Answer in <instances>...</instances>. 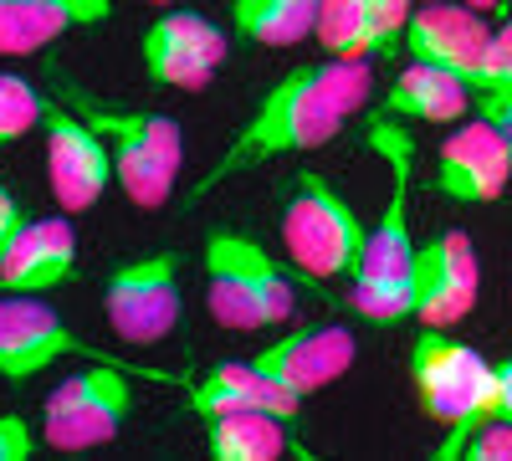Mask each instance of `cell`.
Returning a JSON list of instances; mask_svg holds the SVG:
<instances>
[{
    "mask_svg": "<svg viewBox=\"0 0 512 461\" xmlns=\"http://www.w3.org/2000/svg\"><path fill=\"white\" fill-rule=\"evenodd\" d=\"M251 236L216 226L205 236V292H210V318L231 333H256L267 328L262 298H256V282H251V257H246Z\"/></svg>",
    "mask_w": 512,
    "mask_h": 461,
    "instance_id": "obj_15",
    "label": "cell"
},
{
    "mask_svg": "<svg viewBox=\"0 0 512 461\" xmlns=\"http://www.w3.org/2000/svg\"><path fill=\"white\" fill-rule=\"evenodd\" d=\"M364 0H318V47L323 57H359Z\"/></svg>",
    "mask_w": 512,
    "mask_h": 461,
    "instance_id": "obj_24",
    "label": "cell"
},
{
    "mask_svg": "<svg viewBox=\"0 0 512 461\" xmlns=\"http://www.w3.org/2000/svg\"><path fill=\"white\" fill-rule=\"evenodd\" d=\"M256 369H267L272 380H282L287 390L297 395H318L328 390L333 380H344L349 364H354V333L338 328V323H308L297 333H282V339H272L267 349L251 354Z\"/></svg>",
    "mask_w": 512,
    "mask_h": 461,
    "instance_id": "obj_12",
    "label": "cell"
},
{
    "mask_svg": "<svg viewBox=\"0 0 512 461\" xmlns=\"http://www.w3.org/2000/svg\"><path fill=\"white\" fill-rule=\"evenodd\" d=\"M487 41H492L487 16L472 11L466 0H461V6L425 0V6L410 16L400 47H405L415 62H436V67L456 72L466 88H472V77H477V67H482V57H487Z\"/></svg>",
    "mask_w": 512,
    "mask_h": 461,
    "instance_id": "obj_13",
    "label": "cell"
},
{
    "mask_svg": "<svg viewBox=\"0 0 512 461\" xmlns=\"http://www.w3.org/2000/svg\"><path fill=\"white\" fill-rule=\"evenodd\" d=\"M77 267V236L67 216H41L16 231L0 257V292H52Z\"/></svg>",
    "mask_w": 512,
    "mask_h": 461,
    "instance_id": "obj_17",
    "label": "cell"
},
{
    "mask_svg": "<svg viewBox=\"0 0 512 461\" xmlns=\"http://www.w3.org/2000/svg\"><path fill=\"white\" fill-rule=\"evenodd\" d=\"M205 446L216 461H277L292 446V421L272 410H231L205 421Z\"/></svg>",
    "mask_w": 512,
    "mask_h": 461,
    "instance_id": "obj_19",
    "label": "cell"
},
{
    "mask_svg": "<svg viewBox=\"0 0 512 461\" xmlns=\"http://www.w3.org/2000/svg\"><path fill=\"white\" fill-rule=\"evenodd\" d=\"M36 456V431L26 415H0V461H31Z\"/></svg>",
    "mask_w": 512,
    "mask_h": 461,
    "instance_id": "obj_27",
    "label": "cell"
},
{
    "mask_svg": "<svg viewBox=\"0 0 512 461\" xmlns=\"http://www.w3.org/2000/svg\"><path fill=\"white\" fill-rule=\"evenodd\" d=\"M466 461H512V421L507 415H492L487 426H477V436L461 451Z\"/></svg>",
    "mask_w": 512,
    "mask_h": 461,
    "instance_id": "obj_26",
    "label": "cell"
},
{
    "mask_svg": "<svg viewBox=\"0 0 512 461\" xmlns=\"http://www.w3.org/2000/svg\"><path fill=\"white\" fill-rule=\"evenodd\" d=\"M231 41L221 26H210L195 11H164L149 21L139 57H144V77L154 88H180V93H200L210 88L216 67L226 62Z\"/></svg>",
    "mask_w": 512,
    "mask_h": 461,
    "instance_id": "obj_8",
    "label": "cell"
},
{
    "mask_svg": "<svg viewBox=\"0 0 512 461\" xmlns=\"http://www.w3.org/2000/svg\"><path fill=\"white\" fill-rule=\"evenodd\" d=\"M410 0H364V26H359V57H390L400 41H405V26H410Z\"/></svg>",
    "mask_w": 512,
    "mask_h": 461,
    "instance_id": "obj_22",
    "label": "cell"
},
{
    "mask_svg": "<svg viewBox=\"0 0 512 461\" xmlns=\"http://www.w3.org/2000/svg\"><path fill=\"white\" fill-rule=\"evenodd\" d=\"M477 113H482L487 123H497V129L507 134V144H512V93H502V98H492V103H477Z\"/></svg>",
    "mask_w": 512,
    "mask_h": 461,
    "instance_id": "obj_30",
    "label": "cell"
},
{
    "mask_svg": "<svg viewBox=\"0 0 512 461\" xmlns=\"http://www.w3.org/2000/svg\"><path fill=\"white\" fill-rule=\"evenodd\" d=\"M47 103H52V98H41L21 72H0V149L21 144L36 123H41Z\"/></svg>",
    "mask_w": 512,
    "mask_h": 461,
    "instance_id": "obj_21",
    "label": "cell"
},
{
    "mask_svg": "<svg viewBox=\"0 0 512 461\" xmlns=\"http://www.w3.org/2000/svg\"><path fill=\"white\" fill-rule=\"evenodd\" d=\"M231 31L256 47H297L318 31V6L292 0H231Z\"/></svg>",
    "mask_w": 512,
    "mask_h": 461,
    "instance_id": "obj_20",
    "label": "cell"
},
{
    "mask_svg": "<svg viewBox=\"0 0 512 461\" xmlns=\"http://www.w3.org/2000/svg\"><path fill=\"white\" fill-rule=\"evenodd\" d=\"M364 241H369L364 221L323 175L303 170L292 180L282 205V246L313 282H338V277L354 282L364 262Z\"/></svg>",
    "mask_w": 512,
    "mask_h": 461,
    "instance_id": "obj_4",
    "label": "cell"
},
{
    "mask_svg": "<svg viewBox=\"0 0 512 461\" xmlns=\"http://www.w3.org/2000/svg\"><path fill=\"white\" fill-rule=\"evenodd\" d=\"M410 385L420 410L441 426L436 441V461H451L466 451V441L477 436V426H487L497 415V395H492V364L472 349L451 339V333L420 323L415 344H410Z\"/></svg>",
    "mask_w": 512,
    "mask_h": 461,
    "instance_id": "obj_3",
    "label": "cell"
},
{
    "mask_svg": "<svg viewBox=\"0 0 512 461\" xmlns=\"http://www.w3.org/2000/svg\"><path fill=\"white\" fill-rule=\"evenodd\" d=\"M292 6H318V0H292Z\"/></svg>",
    "mask_w": 512,
    "mask_h": 461,
    "instance_id": "obj_32",
    "label": "cell"
},
{
    "mask_svg": "<svg viewBox=\"0 0 512 461\" xmlns=\"http://www.w3.org/2000/svg\"><path fill=\"white\" fill-rule=\"evenodd\" d=\"M466 6H472V11H482V16H512V0H466Z\"/></svg>",
    "mask_w": 512,
    "mask_h": 461,
    "instance_id": "obj_31",
    "label": "cell"
},
{
    "mask_svg": "<svg viewBox=\"0 0 512 461\" xmlns=\"http://www.w3.org/2000/svg\"><path fill=\"white\" fill-rule=\"evenodd\" d=\"M103 313L108 328L118 333V344L128 349H154L169 333L180 328L185 298H180V251H144V257H128L108 272L103 287Z\"/></svg>",
    "mask_w": 512,
    "mask_h": 461,
    "instance_id": "obj_6",
    "label": "cell"
},
{
    "mask_svg": "<svg viewBox=\"0 0 512 461\" xmlns=\"http://www.w3.org/2000/svg\"><path fill=\"white\" fill-rule=\"evenodd\" d=\"M26 226V216H21V200L0 185V257H6V246L16 241V231Z\"/></svg>",
    "mask_w": 512,
    "mask_h": 461,
    "instance_id": "obj_28",
    "label": "cell"
},
{
    "mask_svg": "<svg viewBox=\"0 0 512 461\" xmlns=\"http://www.w3.org/2000/svg\"><path fill=\"white\" fill-rule=\"evenodd\" d=\"M492 395H497V415L512 421V359L492 364Z\"/></svg>",
    "mask_w": 512,
    "mask_h": 461,
    "instance_id": "obj_29",
    "label": "cell"
},
{
    "mask_svg": "<svg viewBox=\"0 0 512 461\" xmlns=\"http://www.w3.org/2000/svg\"><path fill=\"white\" fill-rule=\"evenodd\" d=\"M369 88H374V77H369L364 57H323V62L292 67L282 82H272L267 98L256 103V113L221 149L216 170L200 175L185 190V211H195L210 190H221L246 164H267L282 154H313V149L333 144L344 134V123L369 103Z\"/></svg>",
    "mask_w": 512,
    "mask_h": 461,
    "instance_id": "obj_1",
    "label": "cell"
},
{
    "mask_svg": "<svg viewBox=\"0 0 512 461\" xmlns=\"http://www.w3.org/2000/svg\"><path fill=\"white\" fill-rule=\"evenodd\" d=\"M369 149L390 164V200L384 216L364 241V262L344 292V303L359 318L395 323L415 318V241H410V170H415V144L405 129H395L390 113H379L369 123Z\"/></svg>",
    "mask_w": 512,
    "mask_h": 461,
    "instance_id": "obj_2",
    "label": "cell"
},
{
    "mask_svg": "<svg viewBox=\"0 0 512 461\" xmlns=\"http://www.w3.org/2000/svg\"><path fill=\"white\" fill-rule=\"evenodd\" d=\"M477 308V251L466 231H441L415 251V318L451 328Z\"/></svg>",
    "mask_w": 512,
    "mask_h": 461,
    "instance_id": "obj_10",
    "label": "cell"
},
{
    "mask_svg": "<svg viewBox=\"0 0 512 461\" xmlns=\"http://www.w3.org/2000/svg\"><path fill=\"white\" fill-rule=\"evenodd\" d=\"M113 16V0H0V57H36Z\"/></svg>",
    "mask_w": 512,
    "mask_h": 461,
    "instance_id": "obj_16",
    "label": "cell"
},
{
    "mask_svg": "<svg viewBox=\"0 0 512 461\" xmlns=\"http://www.w3.org/2000/svg\"><path fill=\"white\" fill-rule=\"evenodd\" d=\"M72 354H88L82 339L62 323V313L41 298H0V374L11 385H26L31 374L52 369L57 359H72Z\"/></svg>",
    "mask_w": 512,
    "mask_h": 461,
    "instance_id": "obj_11",
    "label": "cell"
},
{
    "mask_svg": "<svg viewBox=\"0 0 512 461\" xmlns=\"http://www.w3.org/2000/svg\"><path fill=\"white\" fill-rule=\"evenodd\" d=\"M472 108H477L472 88H466L456 72H446L436 62H415V57H410V67L379 98V113L415 118V123H461Z\"/></svg>",
    "mask_w": 512,
    "mask_h": 461,
    "instance_id": "obj_18",
    "label": "cell"
},
{
    "mask_svg": "<svg viewBox=\"0 0 512 461\" xmlns=\"http://www.w3.org/2000/svg\"><path fill=\"white\" fill-rule=\"evenodd\" d=\"M251 257V282H256V298H262V313H267V328H282L292 313H297V298H292V282L282 272V262L272 257L267 246H246Z\"/></svg>",
    "mask_w": 512,
    "mask_h": 461,
    "instance_id": "obj_23",
    "label": "cell"
},
{
    "mask_svg": "<svg viewBox=\"0 0 512 461\" xmlns=\"http://www.w3.org/2000/svg\"><path fill=\"white\" fill-rule=\"evenodd\" d=\"M185 405H190V415H200V421H216V415H231V410H272V415H282V421L297 426L303 395L287 390L282 380H272L267 369H256L251 359H231V364L205 369V380L190 385Z\"/></svg>",
    "mask_w": 512,
    "mask_h": 461,
    "instance_id": "obj_14",
    "label": "cell"
},
{
    "mask_svg": "<svg viewBox=\"0 0 512 461\" xmlns=\"http://www.w3.org/2000/svg\"><path fill=\"white\" fill-rule=\"evenodd\" d=\"M502 93H512V16L492 31L487 57H482L477 77H472V103H492Z\"/></svg>",
    "mask_w": 512,
    "mask_h": 461,
    "instance_id": "obj_25",
    "label": "cell"
},
{
    "mask_svg": "<svg viewBox=\"0 0 512 461\" xmlns=\"http://www.w3.org/2000/svg\"><path fill=\"white\" fill-rule=\"evenodd\" d=\"M128 374H149V380H169L159 369H118L108 359H98L93 369L67 374V380L47 395V410H41V441L52 451H93L108 446L128 410H134V385Z\"/></svg>",
    "mask_w": 512,
    "mask_h": 461,
    "instance_id": "obj_5",
    "label": "cell"
},
{
    "mask_svg": "<svg viewBox=\"0 0 512 461\" xmlns=\"http://www.w3.org/2000/svg\"><path fill=\"white\" fill-rule=\"evenodd\" d=\"M41 134H47V180H52L57 205L67 216L93 211L113 185V144L82 113L62 103H47Z\"/></svg>",
    "mask_w": 512,
    "mask_h": 461,
    "instance_id": "obj_7",
    "label": "cell"
},
{
    "mask_svg": "<svg viewBox=\"0 0 512 461\" xmlns=\"http://www.w3.org/2000/svg\"><path fill=\"white\" fill-rule=\"evenodd\" d=\"M512 185V144L482 113L451 129L436 149V190L461 205H492Z\"/></svg>",
    "mask_w": 512,
    "mask_h": 461,
    "instance_id": "obj_9",
    "label": "cell"
}]
</instances>
